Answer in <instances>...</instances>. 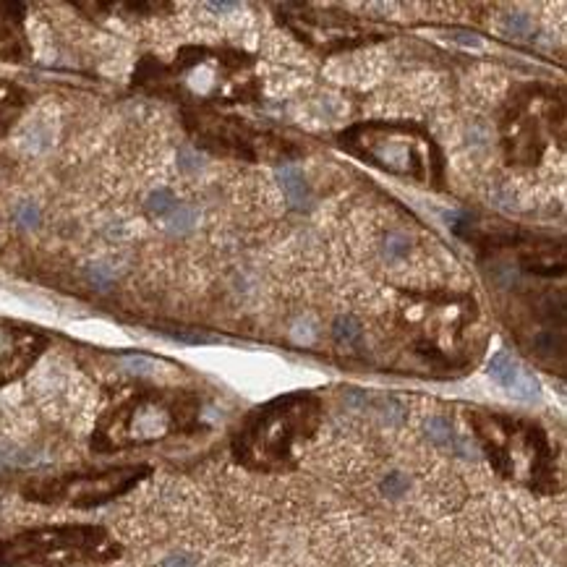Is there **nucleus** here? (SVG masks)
Listing matches in <instances>:
<instances>
[{
  "mask_svg": "<svg viewBox=\"0 0 567 567\" xmlns=\"http://www.w3.org/2000/svg\"><path fill=\"white\" fill-rule=\"evenodd\" d=\"M322 424V400L314 392H291L259 405L235 429L233 458L257 473H288L298 466L296 447L309 442Z\"/></svg>",
  "mask_w": 567,
  "mask_h": 567,
  "instance_id": "obj_1",
  "label": "nucleus"
},
{
  "mask_svg": "<svg viewBox=\"0 0 567 567\" xmlns=\"http://www.w3.org/2000/svg\"><path fill=\"white\" fill-rule=\"evenodd\" d=\"M144 89L157 94H184L186 100H191L189 108L246 102L257 94L254 60L246 52L184 47L173 66L157 63Z\"/></svg>",
  "mask_w": 567,
  "mask_h": 567,
  "instance_id": "obj_2",
  "label": "nucleus"
},
{
  "mask_svg": "<svg viewBox=\"0 0 567 567\" xmlns=\"http://www.w3.org/2000/svg\"><path fill=\"white\" fill-rule=\"evenodd\" d=\"M468 421L481 450L502 478L528 486L536 494L557 492L554 450L541 426L528 418L505 416L484 408L468 410Z\"/></svg>",
  "mask_w": 567,
  "mask_h": 567,
  "instance_id": "obj_3",
  "label": "nucleus"
},
{
  "mask_svg": "<svg viewBox=\"0 0 567 567\" xmlns=\"http://www.w3.org/2000/svg\"><path fill=\"white\" fill-rule=\"evenodd\" d=\"M340 147L353 157L379 167L390 176L418 184H442L444 159L432 136L410 123L369 120L356 123L340 134Z\"/></svg>",
  "mask_w": 567,
  "mask_h": 567,
  "instance_id": "obj_4",
  "label": "nucleus"
},
{
  "mask_svg": "<svg viewBox=\"0 0 567 567\" xmlns=\"http://www.w3.org/2000/svg\"><path fill=\"white\" fill-rule=\"evenodd\" d=\"M199 421V400L189 392H136L102 418L92 437L97 452L157 442L173 432H189Z\"/></svg>",
  "mask_w": 567,
  "mask_h": 567,
  "instance_id": "obj_5",
  "label": "nucleus"
},
{
  "mask_svg": "<svg viewBox=\"0 0 567 567\" xmlns=\"http://www.w3.org/2000/svg\"><path fill=\"white\" fill-rule=\"evenodd\" d=\"M118 554L120 546L100 526L37 528L0 541V567L110 562Z\"/></svg>",
  "mask_w": 567,
  "mask_h": 567,
  "instance_id": "obj_6",
  "label": "nucleus"
},
{
  "mask_svg": "<svg viewBox=\"0 0 567 567\" xmlns=\"http://www.w3.org/2000/svg\"><path fill=\"white\" fill-rule=\"evenodd\" d=\"M502 147L510 162L536 165L541 159L549 136H565V110L562 97H554L551 89L526 86L510 100L502 116Z\"/></svg>",
  "mask_w": 567,
  "mask_h": 567,
  "instance_id": "obj_7",
  "label": "nucleus"
},
{
  "mask_svg": "<svg viewBox=\"0 0 567 567\" xmlns=\"http://www.w3.org/2000/svg\"><path fill=\"white\" fill-rule=\"evenodd\" d=\"M147 476H150V466H125L89 476L40 478V481L24 486V497L32 502H45V505L68 502L74 507H94V505L116 500L128 489H134Z\"/></svg>",
  "mask_w": 567,
  "mask_h": 567,
  "instance_id": "obj_8",
  "label": "nucleus"
},
{
  "mask_svg": "<svg viewBox=\"0 0 567 567\" xmlns=\"http://www.w3.org/2000/svg\"><path fill=\"white\" fill-rule=\"evenodd\" d=\"M408 327L413 332L416 351L432 361H447V351L476 317L473 301L439 298L405 306Z\"/></svg>",
  "mask_w": 567,
  "mask_h": 567,
  "instance_id": "obj_9",
  "label": "nucleus"
},
{
  "mask_svg": "<svg viewBox=\"0 0 567 567\" xmlns=\"http://www.w3.org/2000/svg\"><path fill=\"white\" fill-rule=\"evenodd\" d=\"M283 21L298 34L301 40L319 47V50H342L356 47L366 42V29L351 16L332 13V11H317L311 6H285Z\"/></svg>",
  "mask_w": 567,
  "mask_h": 567,
  "instance_id": "obj_10",
  "label": "nucleus"
},
{
  "mask_svg": "<svg viewBox=\"0 0 567 567\" xmlns=\"http://www.w3.org/2000/svg\"><path fill=\"white\" fill-rule=\"evenodd\" d=\"M186 125L196 136V142L217 155H233L243 159H257V139L249 125L233 116H220L215 108H186Z\"/></svg>",
  "mask_w": 567,
  "mask_h": 567,
  "instance_id": "obj_11",
  "label": "nucleus"
},
{
  "mask_svg": "<svg viewBox=\"0 0 567 567\" xmlns=\"http://www.w3.org/2000/svg\"><path fill=\"white\" fill-rule=\"evenodd\" d=\"M47 348V337L26 325L0 319V384L24 376Z\"/></svg>",
  "mask_w": 567,
  "mask_h": 567,
  "instance_id": "obj_12",
  "label": "nucleus"
},
{
  "mask_svg": "<svg viewBox=\"0 0 567 567\" xmlns=\"http://www.w3.org/2000/svg\"><path fill=\"white\" fill-rule=\"evenodd\" d=\"M24 11L21 3H0V60L6 63H24L32 52L24 32Z\"/></svg>",
  "mask_w": 567,
  "mask_h": 567,
  "instance_id": "obj_13",
  "label": "nucleus"
},
{
  "mask_svg": "<svg viewBox=\"0 0 567 567\" xmlns=\"http://www.w3.org/2000/svg\"><path fill=\"white\" fill-rule=\"evenodd\" d=\"M489 374L497 384H502L510 395H515L517 400H534L539 398V382L536 376L517 364L510 353H497L489 364Z\"/></svg>",
  "mask_w": 567,
  "mask_h": 567,
  "instance_id": "obj_14",
  "label": "nucleus"
},
{
  "mask_svg": "<svg viewBox=\"0 0 567 567\" xmlns=\"http://www.w3.org/2000/svg\"><path fill=\"white\" fill-rule=\"evenodd\" d=\"M24 97L26 94L18 89L16 84L0 82V136L9 131L18 113L24 110Z\"/></svg>",
  "mask_w": 567,
  "mask_h": 567,
  "instance_id": "obj_15",
  "label": "nucleus"
},
{
  "mask_svg": "<svg viewBox=\"0 0 567 567\" xmlns=\"http://www.w3.org/2000/svg\"><path fill=\"white\" fill-rule=\"evenodd\" d=\"M280 184H283L285 199L291 201V207H296V209L306 207V201H309V186H306V178H303V173H301L298 167L285 165L283 170H280Z\"/></svg>",
  "mask_w": 567,
  "mask_h": 567,
  "instance_id": "obj_16",
  "label": "nucleus"
},
{
  "mask_svg": "<svg viewBox=\"0 0 567 567\" xmlns=\"http://www.w3.org/2000/svg\"><path fill=\"white\" fill-rule=\"evenodd\" d=\"M361 337H364V330L356 319L342 317L335 322V340L345 345V348H353V345H361Z\"/></svg>",
  "mask_w": 567,
  "mask_h": 567,
  "instance_id": "obj_17",
  "label": "nucleus"
},
{
  "mask_svg": "<svg viewBox=\"0 0 567 567\" xmlns=\"http://www.w3.org/2000/svg\"><path fill=\"white\" fill-rule=\"evenodd\" d=\"M196 223V212L191 207H184V204H176V209L167 215V228L173 233H186L191 230V225Z\"/></svg>",
  "mask_w": 567,
  "mask_h": 567,
  "instance_id": "obj_18",
  "label": "nucleus"
},
{
  "mask_svg": "<svg viewBox=\"0 0 567 567\" xmlns=\"http://www.w3.org/2000/svg\"><path fill=\"white\" fill-rule=\"evenodd\" d=\"M176 196L167 191V189H159V191H155L150 196V201H147V209H150V215L155 217H167L173 209H176Z\"/></svg>",
  "mask_w": 567,
  "mask_h": 567,
  "instance_id": "obj_19",
  "label": "nucleus"
},
{
  "mask_svg": "<svg viewBox=\"0 0 567 567\" xmlns=\"http://www.w3.org/2000/svg\"><path fill=\"white\" fill-rule=\"evenodd\" d=\"M426 432L437 444H444V447H455V434H452V426L444 421V418H432L426 424Z\"/></svg>",
  "mask_w": 567,
  "mask_h": 567,
  "instance_id": "obj_20",
  "label": "nucleus"
},
{
  "mask_svg": "<svg viewBox=\"0 0 567 567\" xmlns=\"http://www.w3.org/2000/svg\"><path fill=\"white\" fill-rule=\"evenodd\" d=\"M531 18L526 16V13H510L507 18H505V29H507L512 37H526V34H531Z\"/></svg>",
  "mask_w": 567,
  "mask_h": 567,
  "instance_id": "obj_21",
  "label": "nucleus"
},
{
  "mask_svg": "<svg viewBox=\"0 0 567 567\" xmlns=\"http://www.w3.org/2000/svg\"><path fill=\"white\" fill-rule=\"evenodd\" d=\"M384 251H387V257L390 259H400L403 254H405V251H408V241H405V238H403V235H390V238H387V246H384Z\"/></svg>",
  "mask_w": 567,
  "mask_h": 567,
  "instance_id": "obj_22",
  "label": "nucleus"
},
{
  "mask_svg": "<svg viewBox=\"0 0 567 567\" xmlns=\"http://www.w3.org/2000/svg\"><path fill=\"white\" fill-rule=\"evenodd\" d=\"M18 223L21 225H34L37 223V209L32 204H24V207L18 209Z\"/></svg>",
  "mask_w": 567,
  "mask_h": 567,
  "instance_id": "obj_23",
  "label": "nucleus"
},
{
  "mask_svg": "<svg viewBox=\"0 0 567 567\" xmlns=\"http://www.w3.org/2000/svg\"><path fill=\"white\" fill-rule=\"evenodd\" d=\"M159 567H193V559L184 557V554H176V557H167Z\"/></svg>",
  "mask_w": 567,
  "mask_h": 567,
  "instance_id": "obj_24",
  "label": "nucleus"
},
{
  "mask_svg": "<svg viewBox=\"0 0 567 567\" xmlns=\"http://www.w3.org/2000/svg\"><path fill=\"white\" fill-rule=\"evenodd\" d=\"M125 366H131V371H150V361L147 359H139V356H131V359H125Z\"/></svg>",
  "mask_w": 567,
  "mask_h": 567,
  "instance_id": "obj_25",
  "label": "nucleus"
}]
</instances>
